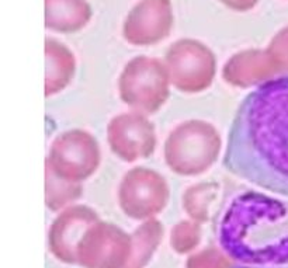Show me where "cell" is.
<instances>
[{
	"label": "cell",
	"instance_id": "1",
	"mask_svg": "<svg viewBox=\"0 0 288 268\" xmlns=\"http://www.w3.org/2000/svg\"><path fill=\"white\" fill-rule=\"evenodd\" d=\"M224 166L288 198V75L263 82L244 97L229 130Z\"/></svg>",
	"mask_w": 288,
	"mask_h": 268
},
{
	"label": "cell",
	"instance_id": "2",
	"mask_svg": "<svg viewBox=\"0 0 288 268\" xmlns=\"http://www.w3.org/2000/svg\"><path fill=\"white\" fill-rule=\"evenodd\" d=\"M212 229L219 249L239 266H288L287 199L235 187L224 195Z\"/></svg>",
	"mask_w": 288,
	"mask_h": 268
},
{
	"label": "cell",
	"instance_id": "3",
	"mask_svg": "<svg viewBox=\"0 0 288 268\" xmlns=\"http://www.w3.org/2000/svg\"><path fill=\"white\" fill-rule=\"evenodd\" d=\"M234 268H288V266H283V267H247V266H235Z\"/></svg>",
	"mask_w": 288,
	"mask_h": 268
}]
</instances>
